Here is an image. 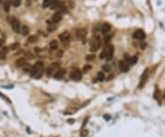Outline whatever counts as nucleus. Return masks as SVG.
I'll return each instance as SVG.
<instances>
[{
    "label": "nucleus",
    "instance_id": "nucleus-1",
    "mask_svg": "<svg viewBox=\"0 0 165 137\" xmlns=\"http://www.w3.org/2000/svg\"><path fill=\"white\" fill-rule=\"evenodd\" d=\"M43 67V63L42 62H37L35 65L31 67L30 70V75L32 77H35L37 79L41 78V75H42V72H41V69Z\"/></svg>",
    "mask_w": 165,
    "mask_h": 137
},
{
    "label": "nucleus",
    "instance_id": "nucleus-2",
    "mask_svg": "<svg viewBox=\"0 0 165 137\" xmlns=\"http://www.w3.org/2000/svg\"><path fill=\"white\" fill-rule=\"evenodd\" d=\"M101 45V39L99 36H96L95 38H94L93 40V42H92V45H91V52H93V53H95V52H96V51L99 49V47H100Z\"/></svg>",
    "mask_w": 165,
    "mask_h": 137
},
{
    "label": "nucleus",
    "instance_id": "nucleus-3",
    "mask_svg": "<svg viewBox=\"0 0 165 137\" xmlns=\"http://www.w3.org/2000/svg\"><path fill=\"white\" fill-rule=\"evenodd\" d=\"M149 74H150L149 69H146L144 71L143 74H142V75H141V77H140V81H139V88H142V87L145 86V83L147 82V79H148V77H149Z\"/></svg>",
    "mask_w": 165,
    "mask_h": 137
},
{
    "label": "nucleus",
    "instance_id": "nucleus-4",
    "mask_svg": "<svg viewBox=\"0 0 165 137\" xmlns=\"http://www.w3.org/2000/svg\"><path fill=\"white\" fill-rule=\"evenodd\" d=\"M83 77V74L80 70H74L72 73H71V78H72L74 81H80Z\"/></svg>",
    "mask_w": 165,
    "mask_h": 137
},
{
    "label": "nucleus",
    "instance_id": "nucleus-5",
    "mask_svg": "<svg viewBox=\"0 0 165 137\" xmlns=\"http://www.w3.org/2000/svg\"><path fill=\"white\" fill-rule=\"evenodd\" d=\"M145 37H146V33H145L142 29H138V31H136L134 33H133V38H134L135 40L142 41V40L145 39Z\"/></svg>",
    "mask_w": 165,
    "mask_h": 137
},
{
    "label": "nucleus",
    "instance_id": "nucleus-6",
    "mask_svg": "<svg viewBox=\"0 0 165 137\" xmlns=\"http://www.w3.org/2000/svg\"><path fill=\"white\" fill-rule=\"evenodd\" d=\"M105 58L106 60L110 61L113 58V54H114V46L110 45L108 46V48L105 49Z\"/></svg>",
    "mask_w": 165,
    "mask_h": 137
},
{
    "label": "nucleus",
    "instance_id": "nucleus-7",
    "mask_svg": "<svg viewBox=\"0 0 165 137\" xmlns=\"http://www.w3.org/2000/svg\"><path fill=\"white\" fill-rule=\"evenodd\" d=\"M59 38L62 42H66V41H69L70 39H71V34H70L69 31H64L59 35Z\"/></svg>",
    "mask_w": 165,
    "mask_h": 137
},
{
    "label": "nucleus",
    "instance_id": "nucleus-8",
    "mask_svg": "<svg viewBox=\"0 0 165 137\" xmlns=\"http://www.w3.org/2000/svg\"><path fill=\"white\" fill-rule=\"evenodd\" d=\"M119 68H120V71H121V72L127 73L129 70V64H127V62H126V61H120Z\"/></svg>",
    "mask_w": 165,
    "mask_h": 137
},
{
    "label": "nucleus",
    "instance_id": "nucleus-9",
    "mask_svg": "<svg viewBox=\"0 0 165 137\" xmlns=\"http://www.w3.org/2000/svg\"><path fill=\"white\" fill-rule=\"evenodd\" d=\"M11 26H12V29L16 32H19L20 31V23L17 19H13L12 22H11Z\"/></svg>",
    "mask_w": 165,
    "mask_h": 137
},
{
    "label": "nucleus",
    "instance_id": "nucleus-10",
    "mask_svg": "<svg viewBox=\"0 0 165 137\" xmlns=\"http://www.w3.org/2000/svg\"><path fill=\"white\" fill-rule=\"evenodd\" d=\"M7 53H8V47H2L0 49V59L5 60L7 55Z\"/></svg>",
    "mask_w": 165,
    "mask_h": 137
},
{
    "label": "nucleus",
    "instance_id": "nucleus-11",
    "mask_svg": "<svg viewBox=\"0 0 165 137\" xmlns=\"http://www.w3.org/2000/svg\"><path fill=\"white\" fill-rule=\"evenodd\" d=\"M65 75V69H59L56 71V73L54 74V78L55 79H61L63 77V75Z\"/></svg>",
    "mask_w": 165,
    "mask_h": 137
},
{
    "label": "nucleus",
    "instance_id": "nucleus-12",
    "mask_svg": "<svg viewBox=\"0 0 165 137\" xmlns=\"http://www.w3.org/2000/svg\"><path fill=\"white\" fill-rule=\"evenodd\" d=\"M87 35V31L85 29H81L77 31V37L80 39V40H84Z\"/></svg>",
    "mask_w": 165,
    "mask_h": 137
},
{
    "label": "nucleus",
    "instance_id": "nucleus-13",
    "mask_svg": "<svg viewBox=\"0 0 165 137\" xmlns=\"http://www.w3.org/2000/svg\"><path fill=\"white\" fill-rule=\"evenodd\" d=\"M62 19V13H61L60 11H59V12H56L53 15L51 20H52L53 23H57V22L60 21Z\"/></svg>",
    "mask_w": 165,
    "mask_h": 137
},
{
    "label": "nucleus",
    "instance_id": "nucleus-14",
    "mask_svg": "<svg viewBox=\"0 0 165 137\" xmlns=\"http://www.w3.org/2000/svg\"><path fill=\"white\" fill-rule=\"evenodd\" d=\"M110 29H111V25L108 24V23H105V24H103V26L101 27V31L104 34L108 33L110 31Z\"/></svg>",
    "mask_w": 165,
    "mask_h": 137
},
{
    "label": "nucleus",
    "instance_id": "nucleus-15",
    "mask_svg": "<svg viewBox=\"0 0 165 137\" xmlns=\"http://www.w3.org/2000/svg\"><path fill=\"white\" fill-rule=\"evenodd\" d=\"M26 64H27V62L24 58H20V59L16 61V66H17V67H23Z\"/></svg>",
    "mask_w": 165,
    "mask_h": 137
},
{
    "label": "nucleus",
    "instance_id": "nucleus-16",
    "mask_svg": "<svg viewBox=\"0 0 165 137\" xmlns=\"http://www.w3.org/2000/svg\"><path fill=\"white\" fill-rule=\"evenodd\" d=\"M56 1H57V0H44L42 6H43V7H49L52 5V4H54Z\"/></svg>",
    "mask_w": 165,
    "mask_h": 137
},
{
    "label": "nucleus",
    "instance_id": "nucleus-17",
    "mask_svg": "<svg viewBox=\"0 0 165 137\" xmlns=\"http://www.w3.org/2000/svg\"><path fill=\"white\" fill-rule=\"evenodd\" d=\"M20 31H21L22 35H24V36H26V35H28L29 32V27H27L26 25H24V26L21 27V29H20Z\"/></svg>",
    "mask_w": 165,
    "mask_h": 137
},
{
    "label": "nucleus",
    "instance_id": "nucleus-18",
    "mask_svg": "<svg viewBox=\"0 0 165 137\" xmlns=\"http://www.w3.org/2000/svg\"><path fill=\"white\" fill-rule=\"evenodd\" d=\"M138 56L137 55H134V56H131V57H129V61H127V64H130V65H135L137 62H138Z\"/></svg>",
    "mask_w": 165,
    "mask_h": 137
},
{
    "label": "nucleus",
    "instance_id": "nucleus-19",
    "mask_svg": "<svg viewBox=\"0 0 165 137\" xmlns=\"http://www.w3.org/2000/svg\"><path fill=\"white\" fill-rule=\"evenodd\" d=\"M50 47L51 50H56L58 48V42L56 40H52V41L50 42Z\"/></svg>",
    "mask_w": 165,
    "mask_h": 137
},
{
    "label": "nucleus",
    "instance_id": "nucleus-20",
    "mask_svg": "<svg viewBox=\"0 0 165 137\" xmlns=\"http://www.w3.org/2000/svg\"><path fill=\"white\" fill-rule=\"evenodd\" d=\"M154 99L158 101V103L160 104V91H159L158 89H156L154 92Z\"/></svg>",
    "mask_w": 165,
    "mask_h": 137
},
{
    "label": "nucleus",
    "instance_id": "nucleus-21",
    "mask_svg": "<svg viewBox=\"0 0 165 137\" xmlns=\"http://www.w3.org/2000/svg\"><path fill=\"white\" fill-rule=\"evenodd\" d=\"M63 6V3L62 2H55L54 4L50 6V8H52V9H55V8H60Z\"/></svg>",
    "mask_w": 165,
    "mask_h": 137
},
{
    "label": "nucleus",
    "instance_id": "nucleus-22",
    "mask_svg": "<svg viewBox=\"0 0 165 137\" xmlns=\"http://www.w3.org/2000/svg\"><path fill=\"white\" fill-rule=\"evenodd\" d=\"M9 9H10V2L9 1H5L4 3V10H5V12H9Z\"/></svg>",
    "mask_w": 165,
    "mask_h": 137
},
{
    "label": "nucleus",
    "instance_id": "nucleus-23",
    "mask_svg": "<svg viewBox=\"0 0 165 137\" xmlns=\"http://www.w3.org/2000/svg\"><path fill=\"white\" fill-rule=\"evenodd\" d=\"M38 41V37L35 36V35H31L28 38V41H29V43H33V42H36Z\"/></svg>",
    "mask_w": 165,
    "mask_h": 137
},
{
    "label": "nucleus",
    "instance_id": "nucleus-24",
    "mask_svg": "<svg viewBox=\"0 0 165 137\" xmlns=\"http://www.w3.org/2000/svg\"><path fill=\"white\" fill-rule=\"evenodd\" d=\"M19 43H17V42H16V43H13L11 44V45L8 47V50H17V49L19 48Z\"/></svg>",
    "mask_w": 165,
    "mask_h": 137
},
{
    "label": "nucleus",
    "instance_id": "nucleus-25",
    "mask_svg": "<svg viewBox=\"0 0 165 137\" xmlns=\"http://www.w3.org/2000/svg\"><path fill=\"white\" fill-rule=\"evenodd\" d=\"M80 135H81V137H86L88 135V130L87 129H82Z\"/></svg>",
    "mask_w": 165,
    "mask_h": 137
},
{
    "label": "nucleus",
    "instance_id": "nucleus-26",
    "mask_svg": "<svg viewBox=\"0 0 165 137\" xmlns=\"http://www.w3.org/2000/svg\"><path fill=\"white\" fill-rule=\"evenodd\" d=\"M104 79H105V75H104V73L99 72L97 74V80L98 81H104Z\"/></svg>",
    "mask_w": 165,
    "mask_h": 137
},
{
    "label": "nucleus",
    "instance_id": "nucleus-27",
    "mask_svg": "<svg viewBox=\"0 0 165 137\" xmlns=\"http://www.w3.org/2000/svg\"><path fill=\"white\" fill-rule=\"evenodd\" d=\"M102 70H103L104 72H110V70H111V67H110L109 65H104L102 66Z\"/></svg>",
    "mask_w": 165,
    "mask_h": 137
},
{
    "label": "nucleus",
    "instance_id": "nucleus-28",
    "mask_svg": "<svg viewBox=\"0 0 165 137\" xmlns=\"http://www.w3.org/2000/svg\"><path fill=\"white\" fill-rule=\"evenodd\" d=\"M91 69H92V66L90 65H88V64H87V65H85L84 66V68H83V71H84V72H89V71H90Z\"/></svg>",
    "mask_w": 165,
    "mask_h": 137
},
{
    "label": "nucleus",
    "instance_id": "nucleus-29",
    "mask_svg": "<svg viewBox=\"0 0 165 137\" xmlns=\"http://www.w3.org/2000/svg\"><path fill=\"white\" fill-rule=\"evenodd\" d=\"M95 58H96L95 54H89V55L86 56L85 59H86V61H93V60H95Z\"/></svg>",
    "mask_w": 165,
    "mask_h": 137
},
{
    "label": "nucleus",
    "instance_id": "nucleus-30",
    "mask_svg": "<svg viewBox=\"0 0 165 137\" xmlns=\"http://www.w3.org/2000/svg\"><path fill=\"white\" fill-rule=\"evenodd\" d=\"M23 67H24V71H25V72H30L31 66L29 65H27V64H26V65H25Z\"/></svg>",
    "mask_w": 165,
    "mask_h": 137
},
{
    "label": "nucleus",
    "instance_id": "nucleus-31",
    "mask_svg": "<svg viewBox=\"0 0 165 137\" xmlns=\"http://www.w3.org/2000/svg\"><path fill=\"white\" fill-rule=\"evenodd\" d=\"M13 4H14L15 7H17L20 4H21V0H14V1H13Z\"/></svg>",
    "mask_w": 165,
    "mask_h": 137
},
{
    "label": "nucleus",
    "instance_id": "nucleus-32",
    "mask_svg": "<svg viewBox=\"0 0 165 137\" xmlns=\"http://www.w3.org/2000/svg\"><path fill=\"white\" fill-rule=\"evenodd\" d=\"M0 97H1V98H2V99H6V100H7V102H8V103H11V101H10V99H8V98H7V96H5V95H3V94L1 93V92H0Z\"/></svg>",
    "mask_w": 165,
    "mask_h": 137
},
{
    "label": "nucleus",
    "instance_id": "nucleus-33",
    "mask_svg": "<svg viewBox=\"0 0 165 137\" xmlns=\"http://www.w3.org/2000/svg\"><path fill=\"white\" fill-rule=\"evenodd\" d=\"M52 71H53V67L48 68V70H47V75H48V77H50V75H52Z\"/></svg>",
    "mask_w": 165,
    "mask_h": 137
},
{
    "label": "nucleus",
    "instance_id": "nucleus-34",
    "mask_svg": "<svg viewBox=\"0 0 165 137\" xmlns=\"http://www.w3.org/2000/svg\"><path fill=\"white\" fill-rule=\"evenodd\" d=\"M62 53H63V52H62V50H59L57 52V53H56V56H57V57H59V58H61L62 56Z\"/></svg>",
    "mask_w": 165,
    "mask_h": 137
},
{
    "label": "nucleus",
    "instance_id": "nucleus-35",
    "mask_svg": "<svg viewBox=\"0 0 165 137\" xmlns=\"http://www.w3.org/2000/svg\"><path fill=\"white\" fill-rule=\"evenodd\" d=\"M100 59H104V58H105V50H104L103 52H102V53H100Z\"/></svg>",
    "mask_w": 165,
    "mask_h": 137
},
{
    "label": "nucleus",
    "instance_id": "nucleus-36",
    "mask_svg": "<svg viewBox=\"0 0 165 137\" xmlns=\"http://www.w3.org/2000/svg\"><path fill=\"white\" fill-rule=\"evenodd\" d=\"M55 29H56V27H55L54 25H50V26L48 28V31H54Z\"/></svg>",
    "mask_w": 165,
    "mask_h": 137
},
{
    "label": "nucleus",
    "instance_id": "nucleus-37",
    "mask_svg": "<svg viewBox=\"0 0 165 137\" xmlns=\"http://www.w3.org/2000/svg\"><path fill=\"white\" fill-rule=\"evenodd\" d=\"M59 65H60V63H59V62H55V63H53V64H52V65H51V67H53V68L58 67Z\"/></svg>",
    "mask_w": 165,
    "mask_h": 137
},
{
    "label": "nucleus",
    "instance_id": "nucleus-38",
    "mask_svg": "<svg viewBox=\"0 0 165 137\" xmlns=\"http://www.w3.org/2000/svg\"><path fill=\"white\" fill-rule=\"evenodd\" d=\"M104 119H105V120H109L110 119H111V117H110L108 114H105V115H104Z\"/></svg>",
    "mask_w": 165,
    "mask_h": 137
},
{
    "label": "nucleus",
    "instance_id": "nucleus-39",
    "mask_svg": "<svg viewBox=\"0 0 165 137\" xmlns=\"http://www.w3.org/2000/svg\"><path fill=\"white\" fill-rule=\"evenodd\" d=\"M88 119H89V118H86V119H84V123H83V126H82V129H83V128H84V126H85V124H86V123H87V120H88Z\"/></svg>",
    "mask_w": 165,
    "mask_h": 137
},
{
    "label": "nucleus",
    "instance_id": "nucleus-40",
    "mask_svg": "<svg viewBox=\"0 0 165 137\" xmlns=\"http://www.w3.org/2000/svg\"><path fill=\"white\" fill-rule=\"evenodd\" d=\"M110 39H111V36H109V37H105V42H109V41H110Z\"/></svg>",
    "mask_w": 165,
    "mask_h": 137
},
{
    "label": "nucleus",
    "instance_id": "nucleus-41",
    "mask_svg": "<svg viewBox=\"0 0 165 137\" xmlns=\"http://www.w3.org/2000/svg\"><path fill=\"white\" fill-rule=\"evenodd\" d=\"M145 47H146V42L142 41V43H141V48H142V49H145Z\"/></svg>",
    "mask_w": 165,
    "mask_h": 137
},
{
    "label": "nucleus",
    "instance_id": "nucleus-42",
    "mask_svg": "<svg viewBox=\"0 0 165 137\" xmlns=\"http://www.w3.org/2000/svg\"><path fill=\"white\" fill-rule=\"evenodd\" d=\"M68 121H69L70 123H72L74 121V120H68Z\"/></svg>",
    "mask_w": 165,
    "mask_h": 137
},
{
    "label": "nucleus",
    "instance_id": "nucleus-43",
    "mask_svg": "<svg viewBox=\"0 0 165 137\" xmlns=\"http://www.w3.org/2000/svg\"><path fill=\"white\" fill-rule=\"evenodd\" d=\"M2 43H3V41H0V49H1V45H2Z\"/></svg>",
    "mask_w": 165,
    "mask_h": 137
}]
</instances>
